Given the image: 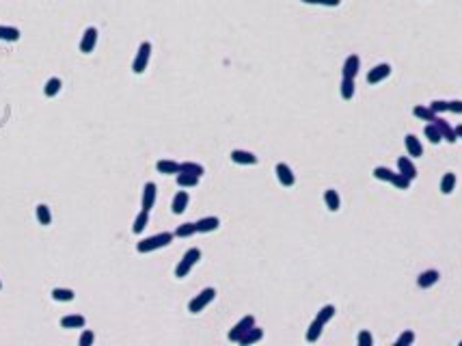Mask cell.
<instances>
[{
  "mask_svg": "<svg viewBox=\"0 0 462 346\" xmlns=\"http://www.w3.org/2000/svg\"><path fill=\"white\" fill-rule=\"evenodd\" d=\"M195 225H197V232L207 234V232H214V229H218L220 221H218V216H205V218H199Z\"/></svg>",
  "mask_w": 462,
  "mask_h": 346,
  "instance_id": "cell-15",
  "label": "cell"
},
{
  "mask_svg": "<svg viewBox=\"0 0 462 346\" xmlns=\"http://www.w3.org/2000/svg\"><path fill=\"white\" fill-rule=\"evenodd\" d=\"M359 67H361V59L356 57V54H350L348 59L343 61V69H341L343 78H356V74H359Z\"/></svg>",
  "mask_w": 462,
  "mask_h": 346,
  "instance_id": "cell-8",
  "label": "cell"
},
{
  "mask_svg": "<svg viewBox=\"0 0 462 346\" xmlns=\"http://www.w3.org/2000/svg\"><path fill=\"white\" fill-rule=\"evenodd\" d=\"M93 340H95V335H93V331H82V335H80V340H78V344L80 346H91L93 344Z\"/></svg>",
  "mask_w": 462,
  "mask_h": 346,
  "instance_id": "cell-38",
  "label": "cell"
},
{
  "mask_svg": "<svg viewBox=\"0 0 462 346\" xmlns=\"http://www.w3.org/2000/svg\"><path fill=\"white\" fill-rule=\"evenodd\" d=\"M0 290H3V284H0Z\"/></svg>",
  "mask_w": 462,
  "mask_h": 346,
  "instance_id": "cell-44",
  "label": "cell"
},
{
  "mask_svg": "<svg viewBox=\"0 0 462 346\" xmlns=\"http://www.w3.org/2000/svg\"><path fill=\"white\" fill-rule=\"evenodd\" d=\"M61 87H63V82H61V78H50L48 82H46V89H44V93H46V98H54L56 93L61 91Z\"/></svg>",
  "mask_w": 462,
  "mask_h": 346,
  "instance_id": "cell-30",
  "label": "cell"
},
{
  "mask_svg": "<svg viewBox=\"0 0 462 346\" xmlns=\"http://www.w3.org/2000/svg\"><path fill=\"white\" fill-rule=\"evenodd\" d=\"M275 173H277L279 182H281L283 186H294V182H296V177H294V171L290 169L285 162H279V165H277V169H275Z\"/></svg>",
  "mask_w": 462,
  "mask_h": 346,
  "instance_id": "cell-10",
  "label": "cell"
},
{
  "mask_svg": "<svg viewBox=\"0 0 462 346\" xmlns=\"http://www.w3.org/2000/svg\"><path fill=\"white\" fill-rule=\"evenodd\" d=\"M324 202H326V208L331 212H337L339 206H341V199H339V193L333 191V188H329L326 193H324Z\"/></svg>",
  "mask_w": 462,
  "mask_h": 346,
  "instance_id": "cell-21",
  "label": "cell"
},
{
  "mask_svg": "<svg viewBox=\"0 0 462 346\" xmlns=\"http://www.w3.org/2000/svg\"><path fill=\"white\" fill-rule=\"evenodd\" d=\"M199 260H201V251H199L197 247L188 249L186 253H184V258L180 260V264H177V268H175V277H177V279H184L188 272L192 270V266L197 264Z\"/></svg>",
  "mask_w": 462,
  "mask_h": 346,
  "instance_id": "cell-2",
  "label": "cell"
},
{
  "mask_svg": "<svg viewBox=\"0 0 462 346\" xmlns=\"http://www.w3.org/2000/svg\"><path fill=\"white\" fill-rule=\"evenodd\" d=\"M147 223H149V212H147V210H141L139 214H136V218H134L132 232H134V234H141L143 229L147 227Z\"/></svg>",
  "mask_w": 462,
  "mask_h": 346,
  "instance_id": "cell-27",
  "label": "cell"
},
{
  "mask_svg": "<svg viewBox=\"0 0 462 346\" xmlns=\"http://www.w3.org/2000/svg\"><path fill=\"white\" fill-rule=\"evenodd\" d=\"M0 39L3 41H17L20 39V30L13 26H0Z\"/></svg>",
  "mask_w": 462,
  "mask_h": 346,
  "instance_id": "cell-33",
  "label": "cell"
},
{
  "mask_svg": "<svg viewBox=\"0 0 462 346\" xmlns=\"http://www.w3.org/2000/svg\"><path fill=\"white\" fill-rule=\"evenodd\" d=\"M456 134H458V139H462V125H458V128H456Z\"/></svg>",
  "mask_w": 462,
  "mask_h": 346,
  "instance_id": "cell-43",
  "label": "cell"
},
{
  "mask_svg": "<svg viewBox=\"0 0 462 346\" xmlns=\"http://www.w3.org/2000/svg\"><path fill=\"white\" fill-rule=\"evenodd\" d=\"M456 188V175L454 173H445L443 180H440V193L443 195H449L451 191Z\"/></svg>",
  "mask_w": 462,
  "mask_h": 346,
  "instance_id": "cell-28",
  "label": "cell"
},
{
  "mask_svg": "<svg viewBox=\"0 0 462 346\" xmlns=\"http://www.w3.org/2000/svg\"><path fill=\"white\" fill-rule=\"evenodd\" d=\"M395 175L397 173H393L391 169H387V167H376V169H374V177H378V180H382V182H391L393 184Z\"/></svg>",
  "mask_w": 462,
  "mask_h": 346,
  "instance_id": "cell-31",
  "label": "cell"
},
{
  "mask_svg": "<svg viewBox=\"0 0 462 346\" xmlns=\"http://www.w3.org/2000/svg\"><path fill=\"white\" fill-rule=\"evenodd\" d=\"M322 329H324V322L316 318L307 329V342H318V338L322 335Z\"/></svg>",
  "mask_w": 462,
  "mask_h": 346,
  "instance_id": "cell-26",
  "label": "cell"
},
{
  "mask_svg": "<svg viewBox=\"0 0 462 346\" xmlns=\"http://www.w3.org/2000/svg\"><path fill=\"white\" fill-rule=\"evenodd\" d=\"M354 91H356L354 78H341V85H339L341 98H343V100H352V98H354Z\"/></svg>",
  "mask_w": 462,
  "mask_h": 346,
  "instance_id": "cell-22",
  "label": "cell"
},
{
  "mask_svg": "<svg viewBox=\"0 0 462 346\" xmlns=\"http://www.w3.org/2000/svg\"><path fill=\"white\" fill-rule=\"evenodd\" d=\"M156 169H158V173H162V175H173V173L177 175L182 169V165L175 162V160H158L156 162Z\"/></svg>",
  "mask_w": 462,
  "mask_h": 346,
  "instance_id": "cell-16",
  "label": "cell"
},
{
  "mask_svg": "<svg viewBox=\"0 0 462 346\" xmlns=\"http://www.w3.org/2000/svg\"><path fill=\"white\" fill-rule=\"evenodd\" d=\"M333 316H335V307H333V305H324V307L318 312V316H316V318H318V320H322L324 324H326Z\"/></svg>",
  "mask_w": 462,
  "mask_h": 346,
  "instance_id": "cell-36",
  "label": "cell"
},
{
  "mask_svg": "<svg viewBox=\"0 0 462 346\" xmlns=\"http://www.w3.org/2000/svg\"><path fill=\"white\" fill-rule=\"evenodd\" d=\"M156 184L153 182H147L145 184V191H143V210H147L149 212L151 208H153V204H156Z\"/></svg>",
  "mask_w": 462,
  "mask_h": 346,
  "instance_id": "cell-14",
  "label": "cell"
},
{
  "mask_svg": "<svg viewBox=\"0 0 462 346\" xmlns=\"http://www.w3.org/2000/svg\"><path fill=\"white\" fill-rule=\"evenodd\" d=\"M192 234H197V225L195 223H182L180 227L175 229V236L177 238H188V236H192Z\"/></svg>",
  "mask_w": 462,
  "mask_h": 346,
  "instance_id": "cell-34",
  "label": "cell"
},
{
  "mask_svg": "<svg viewBox=\"0 0 462 346\" xmlns=\"http://www.w3.org/2000/svg\"><path fill=\"white\" fill-rule=\"evenodd\" d=\"M447 111H451V113H462V100L447 102Z\"/></svg>",
  "mask_w": 462,
  "mask_h": 346,
  "instance_id": "cell-42",
  "label": "cell"
},
{
  "mask_svg": "<svg viewBox=\"0 0 462 346\" xmlns=\"http://www.w3.org/2000/svg\"><path fill=\"white\" fill-rule=\"evenodd\" d=\"M177 184L182 188H192L199 184V175H192V173H186V171H180L177 173Z\"/></svg>",
  "mask_w": 462,
  "mask_h": 346,
  "instance_id": "cell-24",
  "label": "cell"
},
{
  "mask_svg": "<svg viewBox=\"0 0 462 346\" xmlns=\"http://www.w3.org/2000/svg\"><path fill=\"white\" fill-rule=\"evenodd\" d=\"M307 5H322V7H339L341 0H302Z\"/></svg>",
  "mask_w": 462,
  "mask_h": 346,
  "instance_id": "cell-39",
  "label": "cell"
},
{
  "mask_svg": "<svg viewBox=\"0 0 462 346\" xmlns=\"http://www.w3.org/2000/svg\"><path fill=\"white\" fill-rule=\"evenodd\" d=\"M214 297H216V290H214V288H205V290H201L190 303H188V312H190V314L203 312V309L209 305V303L214 301Z\"/></svg>",
  "mask_w": 462,
  "mask_h": 346,
  "instance_id": "cell-4",
  "label": "cell"
},
{
  "mask_svg": "<svg viewBox=\"0 0 462 346\" xmlns=\"http://www.w3.org/2000/svg\"><path fill=\"white\" fill-rule=\"evenodd\" d=\"M37 218H39L41 225H50L52 223V212H50V208L46 204H39L37 206Z\"/></svg>",
  "mask_w": 462,
  "mask_h": 346,
  "instance_id": "cell-32",
  "label": "cell"
},
{
  "mask_svg": "<svg viewBox=\"0 0 462 346\" xmlns=\"http://www.w3.org/2000/svg\"><path fill=\"white\" fill-rule=\"evenodd\" d=\"M430 108H432L436 115H440V113L447 111V102L445 100H434V102H430Z\"/></svg>",
  "mask_w": 462,
  "mask_h": 346,
  "instance_id": "cell-41",
  "label": "cell"
},
{
  "mask_svg": "<svg viewBox=\"0 0 462 346\" xmlns=\"http://www.w3.org/2000/svg\"><path fill=\"white\" fill-rule=\"evenodd\" d=\"M173 236L175 234H171V232H162V234L149 236V238H145V240H141V243L136 245V251H139V253H149V251L162 249V247L173 243Z\"/></svg>",
  "mask_w": 462,
  "mask_h": 346,
  "instance_id": "cell-1",
  "label": "cell"
},
{
  "mask_svg": "<svg viewBox=\"0 0 462 346\" xmlns=\"http://www.w3.org/2000/svg\"><path fill=\"white\" fill-rule=\"evenodd\" d=\"M61 327H63V329H82V327H85V318H82L80 314L63 316V318H61Z\"/></svg>",
  "mask_w": 462,
  "mask_h": 346,
  "instance_id": "cell-18",
  "label": "cell"
},
{
  "mask_svg": "<svg viewBox=\"0 0 462 346\" xmlns=\"http://www.w3.org/2000/svg\"><path fill=\"white\" fill-rule=\"evenodd\" d=\"M415 342V333L413 331H404L400 338L395 340V346H408V344H413Z\"/></svg>",
  "mask_w": 462,
  "mask_h": 346,
  "instance_id": "cell-37",
  "label": "cell"
},
{
  "mask_svg": "<svg viewBox=\"0 0 462 346\" xmlns=\"http://www.w3.org/2000/svg\"><path fill=\"white\" fill-rule=\"evenodd\" d=\"M397 171H400L402 175H406L408 180H415V177H417V167L413 165V160L408 158V156L397 158Z\"/></svg>",
  "mask_w": 462,
  "mask_h": 346,
  "instance_id": "cell-11",
  "label": "cell"
},
{
  "mask_svg": "<svg viewBox=\"0 0 462 346\" xmlns=\"http://www.w3.org/2000/svg\"><path fill=\"white\" fill-rule=\"evenodd\" d=\"M231 160L236 165H257V156L246 150H234L231 152Z\"/></svg>",
  "mask_w": 462,
  "mask_h": 346,
  "instance_id": "cell-13",
  "label": "cell"
},
{
  "mask_svg": "<svg viewBox=\"0 0 462 346\" xmlns=\"http://www.w3.org/2000/svg\"><path fill=\"white\" fill-rule=\"evenodd\" d=\"M261 338H264V331H261L259 327H251L242 338L238 340V344H242V346H248V344H255V342H259Z\"/></svg>",
  "mask_w": 462,
  "mask_h": 346,
  "instance_id": "cell-19",
  "label": "cell"
},
{
  "mask_svg": "<svg viewBox=\"0 0 462 346\" xmlns=\"http://www.w3.org/2000/svg\"><path fill=\"white\" fill-rule=\"evenodd\" d=\"M438 270H424L421 275L417 277V284H419V288H430V286H434L436 281H438Z\"/></svg>",
  "mask_w": 462,
  "mask_h": 346,
  "instance_id": "cell-20",
  "label": "cell"
},
{
  "mask_svg": "<svg viewBox=\"0 0 462 346\" xmlns=\"http://www.w3.org/2000/svg\"><path fill=\"white\" fill-rule=\"evenodd\" d=\"M95 44H98V28L91 26L85 30V35L80 39V52L82 54H89V52H93V48H95Z\"/></svg>",
  "mask_w": 462,
  "mask_h": 346,
  "instance_id": "cell-7",
  "label": "cell"
},
{
  "mask_svg": "<svg viewBox=\"0 0 462 346\" xmlns=\"http://www.w3.org/2000/svg\"><path fill=\"white\" fill-rule=\"evenodd\" d=\"M391 76V65L389 63H380V65H376L374 69H370V74H367V82L370 85H376V82H382Z\"/></svg>",
  "mask_w": 462,
  "mask_h": 346,
  "instance_id": "cell-5",
  "label": "cell"
},
{
  "mask_svg": "<svg viewBox=\"0 0 462 346\" xmlns=\"http://www.w3.org/2000/svg\"><path fill=\"white\" fill-rule=\"evenodd\" d=\"M424 134H426V139L432 143V145H436V143L443 141V134H440V130L436 128V123H428L426 128H424Z\"/></svg>",
  "mask_w": 462,
  "mask_h": 346,
  "instance_id": "cell-25",
  "label": "cell"
},
{
  "mask_svg": "<svg viewBox=\"0 0 462 346\" xmlns=\"http://www.w3.org/2000/svg\"><path fill=\"white\" fill-rule=\"evenodd\" d=\"M149 57H151V44L149 41H143V44L139 46V52H136L134 61H132L134 74H143V71L147 69V65H149Z\"/></svg>",
  "mask_w": 462,
  "mask_h": 346,
  "instance_id": "cell-3",
  "label": "cell"
},
{
  "mask_svg": "<svg viewBox=\"0 0 462 346\" xmlns=\"http://www.w3.org/2000/svg\"><path fill=\"white\" fill-rule=\"evenodd\" d=\"M73 290H69V288H54L52 290V299L54 301H63V303H67V301H73Z\"/></svg>",
  "mask_w": 462,
  "mask_h": 346,
  "instance_id": "cell-29",
  "label": "cell"
},
{
  "mask_svg": "<svg viewBox=\"0 0 462 346\" xmlns=\"http://www.w3.org/2000/svg\"><path fill=\"white\" fill-rule=\"evenodd\" d=\"M413 115H415L417 119H421V121H430V123H432V121L438 117V115H436L432 108H430V106H415V108H413Z\"/></svg>",
  "mask_w": 462,
  "mask_h": 346,
  "instance_id": "cell-23",
  "label": "cell"
},
{
  "mask_svg": "<svg viewBox=\"0 0 462 346\" xmlns=\"http://www.w3.org/2000/svg\"><path fill=\"white\" fill-rule=\"evenodd\" d=\"M432 123H436V128L440 130V134H443V141H447V143H456V141H458L456 128H451V125H449L443 117H436Z\"/></svg>",
  "mask_w": 462,
  "mask_h": 346,
  "instance_id": "cell-9",
  "label": "cell"
},
{
  "mask_svg": "<svg viewBox=\"0 0 462 346\" xmlns=\"http://www.w3.org/2000/svg\"><path fill=\"white\" fill-rule=\"evenodd\" d=\"M180 171H186V173H192V175H199L201 177L205 173V169L199 162H182V169Z\"/></svg>",
  "mask_w": 462,
  "mask_h": 346,
  "instance_id": "cell-35",
  "label": "cell"
},
{
  "mask_svg": "<svg viewBox=\"0 0 462 346\" xmlns=\"http://www.w3.org/2000/svg\"><path fill=\"white\" fill-rule=\"evenodd\" d=\"M404 145H406L408 156H413V158H419V156L424 154V145H421V141H419L415 134H408L404 139Z\"/></svg>",
  "mask_w": 462,
  "mask_h": 346,
  "instance_id": "cell-12",
  "label": "cell"
},
{
  "mask_svg": "<svg viewBox=\"0 0 462 346\" xmlns=\"http://www.w3.org/2000/svg\"><path fill=\"white\" fill-rule=\"evenodd\" d=\"M251 327H255V318H253V316H244L242 320H240V322L236 324L234 329L229 331V340H231V342H238V340L242 338V335H244Z\"/></svg>",
  "mask_w": 462,
  "mask_h": 346,
  "instance_id": "cell-6",
  "label": "cell"
},
{
  "mask_svg": "<svg viewBox=\"0 0 462 346\" xmlns=\"http://www.w3.org/2000/svg\"><path fill=\"white\" fill-rule=\"evenodd\" d=\"M356 342H359L361 346H372V344H374V338H372V333H370V331H361V333H359V338H356Z\"/></svg>",
  "mask_w": 462,
  "mask_h": 346,
  "instance_id": "cell-40",
  "label": "cell"
},
{
  "mask_svg": "<svg viewBox=\"0 0 462 346\" xmlns=\"http://www.w3.org/2000/svg\"><path fill=\"white\" fill-rule=\"evenodd\" d=\"M188 202H190V197H188V193H186V191H180V193H177V195L173 197V204H171V210H173V214H182V212L186 210Z\"/></svg>",
  "mask_w": 462,
  "mask_h": 346,
  "instance_id": "cell-17",
  "label": "cell"
}]
</instances>
